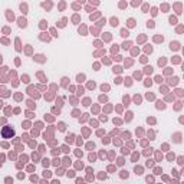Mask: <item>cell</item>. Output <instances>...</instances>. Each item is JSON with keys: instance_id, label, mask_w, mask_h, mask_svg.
<instances>
[{"instance_id": "1", "label": "cell", "mask_w": 184, "mask_h": 184, "mask_svg": "<svg viewBox=\"0 0 184 184\" xmlns=\"http://www.w3.org/2000/svg\"><path fill=\"white\" fill-rule=\"evenodd\" d=\"M13 130H12V128L10 127H5L3 128V130H2V137L3 138H12L13 137Z\"/></svg>"}]
</instances>
